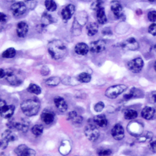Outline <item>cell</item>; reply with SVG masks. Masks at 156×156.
Listing matches in <instances>:
<instances>
[{"label":"cell","instance_id":"1","mask_svg":"<svg viewBox=\"0 0 156 156\" xmlns=\"http://www.w3.org/2000/svg\"><path fill=\"white\" fill-rule=\"evenodd\" d=\"M48 51L55 60L63 58L67 53V48L65 43L58 39L50 41L48 44Z\"/></svg>","mask_w":156,"mask_h":156},{"label":"cell","instance_id":"2","mask_svg":"<svg viewBox=\"0 0 156 156\" xmlns=\"http://www.w3.org/2000/svg\"><path fill=\"white\" fill-rule=\"evenodd\" d=\"M20 108L22 112L28 117L34 116L38 114L40 111V102L34 98H29L21 103Z\"/></svg>","mask_w":156,"mask_h":156},{"label":"cell","instance_id":"3","mask_svg":"<svg viewBox=\"0 0 156 156\" xmlns=\"http://www.w3.org/2000/svg\"><path fill=\"white\" fill-rule=\"evenodd\" d=\"M7 126L9 128L13 131L26 133L29 127V121L26 119H21L20 122H16L13 119L9 120L7 122Z\"/></svg>","mask_w":156,"mask_h":156},{"label":"cell","instance_id":"4","mask_svg":"<svg viewBox=\"0 0 156 156\" xmlns=\"http://www.w3.org/2000/svg\"><path fill=\"white\" fill-rule=\"evenodd\" d=\"M127 89V86L125 84H115L108 87L105 92V95L111 99H114L117 98L119 95L125 92Z\"/></svg>","mask_w":156,"mask_h":156},{"label":"cell","instance_id":"5","mask_svg":"<svg viewBox=\"0 0 156 156\" xmlns=\"http://www.w3.org/2000/svg\"><path fill=\"white\" fill-rule=\"evenodd\" d=\"M27 9V5L23 1L14 2L11 5L10 8L12 15L15 17H19L23 15L26 12Z\"/></svg>","mask_w":156,"mask_h":156},{"label":"cell","instance_id":"6","mask_svg":"<svg viewBox=\"0 0 156 156\" xmlns=\"http://www.w3.org/2000/svg\"><path fill=\"white\" fill-rule=\"evenodd\" d=\"M84 134L87 138L92 142L96 141L100 135L98 128L92 124H88L85 127Z\"/></svg>","mask_w":156,"mask_h":156},{"label":"cell","instance_id":"7","mask_svg":"<svg viewBox=\"0 0 156 156\" xmlns=\"http://www.w3.org/2000/svg\"><path fill=\"white\" fill-rule=\"evenodd\" d=\"M143 66V60L139 57L132 59L127 63V69L133 73H139L141 71Z\"/></svg>","mask_w":156,"mask_h":156},{"label":"cell","instance_id":"8","mask_svg":"<svg viewBox=\"0 0 156 156\" xmlns=\"http://www.w3.org/2000/svg\"><path fill=\"white\" fill-rule=\"evenodd\" d=\"M5 78L7 81L12 85L18 86L23 82V79L19 76V74L13 69H7L5 70Z\"/></svg>","mask_w":156,"mask_h":156},{"label":"cell","instance_id":"9","mask_svg":"<svg viewBox=\"0 0 156 156\" xmlns=\"http://www.w3.org/2000/svg\"><path fill=\"white\" fill-rule=\"evenodd\" d=\"M15 154L19 156H33L36 154V152L29 147L26 144H20L16 147L14 150Z\"/></svg>","mask_w":156,"mask_h":156},{"label":"cell","instance_id":"10","mask_svg":"<svg viewBox=\"0 0 156 156\" xmlns=\"http://www.w3.org/2000/svg\"><path fill=\"white\" fill-rule=\"evenodd\" d=\"M76 7L73 4H68L66 5L61 11L62 20L65 22H67L69 19H71V18L74 13Z\"/></svg>","mask_w":156,"mask_h":156},{"label":"cell","instance_id":"11","mask_svg":"<svg viewBox=\"0 0 156 156\" xmlns=\"http://www.w3.org/2000/svg\"><path fill=\"white\" fill-rule=\"evenodd\" d=\"M110 9L113 15L116 18H122L124 16L123 7L121 4L116 0H113L110 2Z\"/></svg>","mask_w":156,"mask_h":156},{"label":"cell","instance_id":"12","mask_svg":"<svg viewBox=\"0 0 156 156\" xmlns=\"http://www.w3.org/2000/svg\"><path fill=\"white\" fill-rule=\"evenodd\" d=\"M82 12L78 13L76 16L74 17V20L73 24V31H77L81 29V28L83 24L86 23V21L87 20V16L86 13H85L84 15H82Z\"/></svg>","mask_w":156,"mask_h":156},{"label":"cell","instance_id":"13","mask_svg":"<svg viewBox=\"0 0 156 156\" xmlns=\"http://www.w3.org/2000/svg\"><path fill=\"white\" fill-rule=\"evenodd\" d=\"M105 48H106V42L104 40L99 39V40L92 42L90 43V46L89 48L92 53H98L104 51Z\"/></svg>","mask_w":156,"mask_h":156},{"label":"cell","instance_id":"14","mask_svg":"<svg viewBox=\"0 0 156 156\" xmlns=\"http://www.w3.org/2000/svg\"><path fill=\"white\" fill-rule=\"evenodd\" d=\"M121 47L130 51H135L139 48V43L133 37L129 38L121 43Z\"/></svg>","mask_w":156,"mask_h":156},{"label":"cell","instance_id":"15","mask_svg":"<svg viewBox=\"0 0 156 156\" xmlns=\"http://www.w3.org/2000/svg\"><path fill=\"white\" fill-rule=\"evenodd\" d=\"M127 130L130 135L137 137L143 133V125L138 122H132L128 125Z\"/></svg>","mask_w":156,"mask_h":156},{"label":"cell","instance_id":"16","mask_svg":"<svg viewBox=\"0 0 156 156\" xmlns=\"http://www.w3.org/2000/svg\"><path fill=\"white\" fill-rule=\"evenodd\" d=\"M113 138L116 140H121L124 136V130L120 124H116L111 130Z\"/></svg>","mask_w":156,"mask_h":156},{"label":"cell","instance_id":"17","mask_svg":"<svg viewBox=\"0 0 156 156\" xmlns=\"http://www.w3.org/2000/svg\"><path fill=\"white\" fill-rule=\"evenodd\" d=\"M29 31V26L25 21H20L16 24V32L18 37L20 38L25 37Z\"/></svg>","mask_w":156,"mask_h":156},{"label":"cell","instance_id":"18","mask_svg":"<svg viewBox=\"0 0 156 156\" xmlns=\"http://www.w3.org/2000/svg\"><path fill=\"white\" fill-rule=\"evenodd\" d=\"M18 139V136L13 132V130L8 128L5 130L1 135V141L9 144V142H13Z\"/></svg>","mask_w":156,"mask_h":156},{"label":"cell","instance_id":"19","mask_svg":"<svg viewBox=\"0 0 156 156\" xmlns=\"http://www.w3.org/2000/svg\"><path fill=\"white\" fill-rule=\"evenodd\" d=\"M143 97V92L141 89L136 87H132L130 89L128 93H127L123 96V98L125 100H129L133 98H140Z\"/></svg>","mask_w":156,"mask_h":156},{"label":"cell","instance_id":"20","mask_svg":"<svg viewBox=\"0 0 156 156\" xmlns=\"http://www.w3.org/2000/svg\"><path fill=\"white\" fill-rule=\"evenodd\" d=\"M55 119V114L53 111L49 110H44L41 114V121L47 125L53 122Z\"/></svg>","mask_w":156,"mask_h":156},{"label":"cell","instance_id":"21","mask_svg":"<svg viewBox=\"0 0 156 156\" xmlns=\"http://www.w3.org/2000/svg\"><path fill=\"white\" fill-rule=\"evenodd\" d=\"M15 107L13 105H6L0 111V116L5 119H10L15 112Z\"/></svg>","mask_w":156,"mask_h":156},{"label":"cell","instance_id":"22","mask_svg":"<svg viewBox=\"0 0 156 156\" xmlns=\"http://www.w3.org/2000/svg\"><path fill=\"white\" fill-rule=\"evenodd\" d=\"M54 104L57 109L60 112H65L68 109V105L65 99L60 97L57 96L54 98Z\"/></svg>","mask_w":156,"mask_h":156},{"label":"cell","instance_id":"23","mask_svg":"<svg viewBox=\"0 0 156 156\" xmlns=\"http://www.w3.org/2000/svg\"><path fill=\"white\" fill-rule=\"evenodd\" d=\"M89 50V46L87 43L84 42L77 43L74 47V51L76 53L82 56L86 55L88 53Z\"/></svg>","mask_w":156,"mask_h":156},{"label":"cell","instance_id":"24","mask_svg":"<svg viewBox=\"0 0 156 156\" xmlns=\"http://www.w3.org/2000/svg\"><path fill=\"white\" fill-rule=\"evenodd\" d=\"M155 114V109L153 107L146 106L144 107L141 112V115L143 118L146 120H150L153 118Z\"/></svg>","mask_w":156,"mask_h":156},{"label":"cell","instance_id":"25","mask_svg":"<svg viewBox=\"0 0 156 156\" xmlns=\"http://www.w3.org/2000/svg\"><path fill=\"white\" fill-rule=\"evenodd\" d=\"M96 17L98 22L99 24H104L107 22V18L105 15V10L102 6L96 10Z\"/></svg>","mask_w":156,"mask_h":156},{"label":"cell","instance_id":"26","mask_svg":"<svg viewBox=\"0 0 156 156\" xmlns=\"http://www.w3.org/2000/svg\"><path fill=\"white\" fill-rule=\"evenodd\" d=\"M99 26L95 22H90L86 26V31L88 36H93L98 32Z\"/></svg>","mask_w":156,"mask_h":156},{"label":"cell","instance_id":"27","mask_svg":"<svg viewBox=\"0 0 156 156\" xmlns=\"http://www.w3.org/2000/svg\"><path fill=\"white\" fill-rule=\"evenodd\" d=\"M94 122L101 127H105L108 124V120L104 114H101L93 117Z\"/></svg>","mask_w":156,"mask_h":156},{"label":"cell","instance_id":"28","mask_svg":"<svg viewBox=\"0 0 156 156\" xmlns=\"http://www.w3.org/2000/svg\"><path fill=\"white\" fill-rule=\"evenodd\" d=\"M71 150V146L69 141L67 140H65L62 142L59 147V151L61 154L63 155H66L69 153Z\"/></svg>","mask_w":156,"mask_h":156},{"label":"cell","instance_id":"29","mask_svg":"<svg viewBox=\"0 0 156 156\" xmlns=\"http://www.w3.org/2000/svg\"><path fill=\"white\" fill-rule=\"evenodd\" d=\"M138 138V141L140 143H145L146 141H150L153 138V133L151 132H143L141 135H140Z\"/></svg>","mask_w":156,"mask_h":156},{"label":"cell","instance_id":"30","mask_svg":"<svg viewBox=\"0 0 156 156\" xmlns=\"http://www.w3.org/2000/svg\"><path fill=\"white\" fill-rule=\"evenodd\" d=\"M44 6L47 10L50 12H54L57 9V4L54 0H45Z\"/></svg>","mask_w":156,"mask_h":156},{"label":"cell","instance_id":"31","mask_svg":"<svg viewBox=\"0 0 156 156\" xmlns=\"http://www.w3.org/2000/svg\"><path fill=\"white\" fill-rule=\"evenodd\" d=\"M60 81L61 79L60 77L57 76H54L46 79V80L45 81V83L49 86H56L60 83Z\"/></svg>","mask_w":156,"mask_h":156},{"label":"cell","instance_id":"32","mask_svg":"<svg viewBox=\"0 0 156 156\" xmlns=\"http://www.w3.org/2000/svg\"><path fill=\"white\" fill-rule=\"evenodd\" d=\"M138 116V112L133 109H128L124 113V117L127 120H133Z\"/></svg>","mask_w":156,"mask_h":156},{"label":"cell","instance_id":"33","mask_svg":"<svg viewBox=\"0 0 156 156\" xmlns=\"http://www.w3.org/2000/svg\"><path fill=\"white\" fill-rule=\"evenodd\" d=\"M91 80V75L87 72H82L77 77V80L80 83H89Z\"/></svg>","mask_w":156,"mask_h":156},{"label":"cell","instance_id":"34","mask_svg":"<svg viewBox=\"0 0 156 156\" xmlns=\"http://www.w3.org/2000/svg\"><path fill=\"white\" fill-rule=\"evenodd\" d=\"M27 91L30 93L35 94L36 95H39L41 92V87L38 85L34 83H30L27 87Z\"/></svg>","mask_w":156,"mask_h":156},{"label":"cell","instance_id":"35","mask_svg":"<svg viewBox=\"0 0 156 156\" xmlns=\"http://www.w3.org/2000/svg\"><path fill=\"white\" fill-rule=\"evenodd\" d=\"M43 130H44V127L43 125L35 124L32 127L31 132L33 135H34L36 136H38L43 133Z\"/></svg>","mask_w":156,"mask_h":156},{"label":"cell","instance_id":"36","mask_svg":"<svg viewBox=\"0 0 156 156\" xmlns=\"http://www.w3.org/2000/svg\"><path fill=\"white\" fill-rule=\"evenodd\" d=\"M16 55V50L14 48L10 47L6 49L2 53V57L4 58H13Z\"/></svg>","mask_w":156,"mask_h":156},{"label":"cell","instance_id":"37","mask_svg":"<svg viewBox=\"0 0 156 156\" xmlns=\"http://www.w3.org/2000/svg\"><path fill=\"white\" fill-rule=\"evenodd\" d=\"M41 20H42L41 23L44 24L46 26H48V24H49L54 21V20L53 17L51 16V15H50L46 12L43 13V14L42 15Z\"/></svg>","mask_w":156,"mask_h":156},{"label":"cell","instance_id":"38","mask_svg":"<svg viewBox=\"0 0 156 156\" xmlns=\"http://www.w3.org/2000/svg\"><path fill=\"white\" fill-rule=\"evenodd\" d=\"M103 2L102 0H95L91 5V8L94 10H96L98 9L102 6Z\"/></svg>","mask_w":156,"mask_h":156},{"label":"cell","instance_id":"39","mask_svg":"<svg viewBox=\"0 0 156 156\" xmlns=\"http://www.w3.org/2000/svg\"><path fill=\"white\" fill-rule=\"evenodd\" d=\"M104 103L102 102H99L94 105V110L97 113L101 112L104 108Z\"/></svg>","mask_w":156,"mask_h":156},{"label":"cell","instance_id":"40","mask_svg":"<svg viewBox=\"0 0 156 156\" xmlns=\"http://www.w3.org/2000/svg\"><path fill=\"white\" fill-rule=\"evenodd\" d=\"M147 18L151 22L156 21V10L149 11L147 13Z\"/></svg>","mask_w":156,"mask_h":156},{"label":"cell","instance_id":"41","mask_svg":"<svg viewBox=\"0 0 156 156\" xmlns=\"http://www.w3.org/2000/svg\"><path fill=\"white\" fill-rule=\"evenodd\" d=\"M148 100L152 103H156V91H153L149 93Z\"/></svg>","mask_w":156,"mask_h":156},{"label":"cell","instance_id":"42","mask_svg":"<svg viewBox=\"0 0 156 156\" xmlns=\"http://www.w3.org/2000/svg\"><path fill=\"white\" fill-rule=\"evenodd\" d=\"M112 151L109 149H101L98 152L99 155H109L112 154Z\"/></svg>","mask_w":156,"mask_h":156},{"label":"cell","instance_id":"43","mask_svg":"<svg viewBox=\"0 0 156 156\" xmlns=\"http://www.w3.org/2000/svg\"><path fill=\"white\" fill-rule=\"evenodd\" d=\"M147 31L150 34L154 36H156V23L151 24L149 26Z\"/></svg>","mask_w":156,"mask_h":156},{"label":"cell","instance_id":"44","mask_svg":"<svg viewBox=\"0 0 156 156\" xmlns=\"http://www.w3.org/2000/svg\"><path fill=\"white\" fill-rule=\"evenodd\" d=\"M149 148L154 153H156V139L150 142L149 145Z\"/></svg>","mask_w":156,"mask_h":156},{"label":"cell","instance_id":"45","mask_svg":"<svg viewBox=\"0 0 156 156\" xmlns=\"http://www.w3.org/2000/svg\"><path fill=\"white\" fill-rule=\"evenodd\" d=\"M76 116H77V113L75 111H72L68 113L67 114V120L72 121Z\"/></svg>","mask_w":156,"mask_h":156},{"label":"cell","instance_id":"46","mask_svg":"<svg viewBox=\"0 0 156 156\" xmlns=\"http://www.w3.org/2000/svg\"><path fill=\"white\" fill-rule=\"evenodd\" d=\"M72 121L75 124H81L83 121V117L81 116H79L77 114L73 120Z\"/></svg>","mask_w":156,"mask_h":156},{"label":"cell","instance_id":"47","mask_svg":"<svg viewBox=\"0 0 156 156\" xmlns=\"http://www.w3.org/2000/svg\"><path fill=\"white\" fill-rule=\"evenodd\" d=\"M7 20V15L2 13L0 12V23H5Z\"/></svg>","mask_w":156,"mask_h":156},{"label":"cell","instance_id":"48","mask_svg":"<svg viewBox=\"0 0 156 156\" xmlns=\"http://www.w3.org/2000/svg\"><path fill=\"white\" fill-rule=\"evenodd\" d=\"M5 75H6L5 70L3 69H0V79L5 77Z\"/></svg>","mask_w":156,"mask_h":156},{"label":"cell","instance_id":"49","mask_svg":"<svg viewBox=\"0 0 156 156\" xmlns=\"http://www.w3.org/2000/svg\"><path fill=\"white\" fill-rule=\"evenodd\" d=\"M6 105V102L4 100L0 99V111Z\"/></svg>","mask_w":156,"mask_h":156},{"label":"cell","instance_id":"50","mask_svg":"<svg viewBox=\"0 0 156 156\" xmlns=\"http://www.w3.org/2000/svg\"><path fill=\"white\" fill-rule=\"evenodd\" d=\"M154 70L156 71V60L155 61L154 64Z\"/></svg>","mask_w":156,"mask_h":156},{"label":"cell","instance_id":"51","mask_svg":"<svg viewBox=\"0 0 156 156\" xmlns=\"http://www.w3.org/2000/svg\"><path fill=\"white\" fill-rule=\"evenodd\" d=\"M35 0H26V1L27 2H32V1H35Z\"/></svg>","mask_w":156,"mask_h":156},{"label":"cell","instance_id":"52","mask_svg":"<svg viewBox=\"0 0 156 156\" xmlns=\"http://www.w3.org/2000/svg\"><path fill=\"white\" fill-rule=\"evenodd\" d=\"M154 48L155 50V51H156V43L154 45Z\"/></svg>","mask_w":156,"mask_h":156},{"label":"cell","instance_id":"53","mask_svg":"<svg viewBox=\"0 0 156 156\" xmlns=\"http://www.w3.org/2000/svg\"><path fill=\"white\" fill-rule=\"evenodd\" d=\"M149 1H150V2H154V1H155V0H148Z\"/></svg>","mask_w":156,"mask_h":156}]
</instances>
